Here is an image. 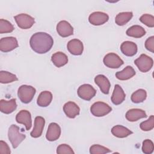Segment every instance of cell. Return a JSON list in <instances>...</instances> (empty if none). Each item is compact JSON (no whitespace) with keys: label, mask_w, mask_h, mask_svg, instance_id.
<instances>
[{"label":"cell","mask_w":154,"mask_h":154,"mask_svg":"<svg viewBox=\"0 0 154 154\" xmlns=\"http://www.w3.org/2000/svg\"><path fill=\"white\" fill-rule=\"evenodd\" d=\"M54 44L52 37L46 32H38L34 34L29 40L31 49L37 54H45L49 51Z\"/></svg>","instance_id":"6da1fadb"},{"label":"cell","mask_w":154,"mask_h":154,"mask_svg":"<svg viewBox=\"0 0 154 154\" xmlns=\"http://www.w3.org/2000/svg\"><path fill=\"white\" fill-rule=\"evenodd\" d=\"M8 137L13 148L16 149L25 140L26 136L25 134L20 132L19 128L17 126L11 125L8 131Z\"/></svg>","instance_id":"7a4b0ae2"},{"label":"cell","mask_w":154,"mask_h":154,"mask_svg":"<svg viewBox=\"0 0 154 154\" xmlns=\"http://www.w3.org/2000/svg\"><path fill=\"white\" fill-rule=\"evenodd\" d=\"M35 92L36 90L33 87L28 85H22L18 88L17 96L22 103H28L32 100Z\"/></svg>","instance_id":"3957f363"},{"label":"cell","mask_w":154,"mask_h":154,"mask_svg":"<svg viewBox=\"0 0 154 154\" xmlns=\"http://www.w3.org/2000/svg\"><path fill=\"white\" fill-rule=\"evenodd\" d=\"M112 111L111 107L103 102H96L90 107L91 113L96 117H103Z\"/></svg>","instance_id":"277c9868"},{"label":"cell","mask_w":154,"mask_h":154,"mask_svg":"<svg viewBox=\"0 0 154 154\" xmlns=\"http://www.w3.org/2000/svg\"><path fill=\"white\" fill-rule=\"evenodd\" d=\"M135 64L141 72L145 73L149 71L153 64V59L146 54H141L134 61Z\"/></svg>","instance_id":"5b68a950"},{"label":"cell","mask_w":154,"mask_h":154,"mask_svg":"<svg viewBox=\"0 0 154 154\" xmlns=\"http://www.w3.org/2000/svg\"><path fill=\"white\" fill-rule=\"evenodd\" d=\"M14 19L17 26L23 29L30 28L35 22L34 17L25 13L17 14L14 16Z\"/></svg>","instance_id":"8992f818"},{"label":"cell","mask_w":154,"mask_h":154,"mask_svg":"<svg viewBox=\"0 0 154 154\" xmlns=\"http://www.w3.org/2000/svg\"><path fill=\"white\" fill-rule=\"evenodd\" d=\"M103 62L106 67L111 69L119 68L124 63L120 57L113 52L107 54L104 57Z\"/></svg>","instance_id":"52a82bcc"},{"label":"cell","mask_w":154,"mask_h":154,"mask_svg":"<svg viewBox=\"0 0 154 154\" xmlns=\"http://www.w3.org/2000/svg\"><path fill=\"white\" fill-rule=\"evenodd\" d=\"M77 93L78 96L85 100H90L96 93V90L90 84H85L79 87Z\"/></svg>","instance_id":"ba28073f"},{"label":"cell","mask_w":154,"mask_h":154,"mask_svg":"<svg viewBox=\"0 0 154 154\" xmlns=\"http://www.w3.org/2000/svg\"><path fill=\"white\" fill-rule=\"evenodd\" d=\"M18 47V42L14 37H6L0 40V50L4 52L11 51Z\"/></svg>","instance_id":"9c48e42d"},{"label":"cell","mask_w":154,"mask_h":154,"mask_svg":"<svg viewBox=\"0 0 154 154\" xmlns=\"http://www.w3.org/2000/svg\"><path fill=\"white\" fill-rule=\"evenodd\" d=\"M16 120L18 123L25 125L27 131L29 130L32 126L31 113L25 109L20 111L16 116Z\"/></svg>","instance_id":"30bf717a"},{"label":"cell","mask_w":154,"mask_h":154,"mask_svg":"<svg viewBox=\"0 0 154 154\" xmlns=\"http://www.w3.org/2000/svg\"><path fill=\"white\" fill-rule=\"evenodd\" d=\"M109 19L108 15L103 12L95 11L90 14L88 17L89 22L93 25H101L106 23Z\"/></svg>","instance_id":"8fae6325"},{"label":"cell","mask_w":154,"mask_h":154,"mask_svg":"<svg viewBox=\"0 0 154 154\" xmlns=\"http://www.w3.org/2000/svg\"><path fill=\"white\" fill-rule=\"evenodd\" d=\"M57 31L60 36L67 37L73 35V28L66 20H61L57 25Z\"/></svg>","instance_id":"7c38bea8"},{"label":"cell","mask_w":154,"mask_h":154,"mask_svg":"<svg viewBox=\"0 0 154 154\" xmlns=\"http://www.w3.org/2000/svg\"><path fill=\"white\" fill-rule=\"evenodd\" d=\"M69 52L74 55H80L82 54L84 46L82 42L76 38L70 40L67 45Z\"/></svg>","instance_id":"4fadbf2b"},{"label":"cell","mask_w":154,"mask_h":154,"mask_svg":"<svg viewBox=\"0 0 154 154\" xmlns=\"http://www.w3.org/2000/svg\"><path fill=\"white\" fill-rule=\"evenodd\" d=\"M61 135V128L56 123H51L48 126L46 134V139L49 141L58 140Z\"/></svg>","instance_id":"5bb4252c"},{"label":"cell","mask_w":154,"mask_h":154,"mask_svg":"<svg viewBox=\"0 0 154 154\" xmlns=\"http://www.w3.org/2000/svg\"><path fill=\"white\" fill-rule=\"evenodd\" d=\"M63 111L67 117L70 119H73L79 114L80 108L76 103L69 101L64 105Z\"/></svg>","instance_id":"9a60e30c"},{"label":"cell","mask_w":154,"mask_h":154,"mask_svg":"<svg viewBox=\"0 0 154 154\" xmlns=\"http://www.w3.org/2000/svg\"><path fill=\"white\" fill-rule=\"evenodd\" d=\"M45 124V120L41 116H37L34 119V126L30 135L33 138L40 137L43 132Z\"/></svg>","instance_id":"2e32d148"},{"label":"cell","mask_w":154,"mask_h":154,"mask_svg":"<svg viewBox=\"0 0 154 154\" xmlns=\"http://www.w3.org/2000/svg\"><path fill=\"white\" fill-rule=\"evenodd\" d=\"M94 82L99 87L101 91L108 94L109 93L111 84L108 79L103 75H98L94 78Z\"/></svg>","instance_id":"e0dca14e"},{"label":"cell","mask_w":154,"mask_h":154,"mask_svg":"<svg viewBox=\"0 0 154 154\" xmlns=\"http://www.w3.org/2000/svg\"><path fill=\"white\" fill-rule=\"evenodd\" d=\"M126 94L123 88L119 84H116L111 96V101L113 104L117 105L122 103L125 99Z\"/></svg>","instance_id":"ac0fdd59"},{"label":"cell","mask_w":154,"mask_h":154,"mask_svg":"<svg viewBox=\"0 0 154 154\" xmlns=\"http://www.w3.org/2000/svg\"><path fill=\"white\" fill-rule=\"evenodd\" d=\"M120 50L126 56L132 57L137 52V46L132 42L125 41L122 43Z\"/></svg>","instance_id":"d6986e66"},{"label":"cell","mask_w":154,"mask_h":154,"mask_svg":"<svg viewBox=\"0 0 154 154\" xmlns=\"http://www.w3.org/2000/svg\"><path fill=\"white\" fill-rule=\"evenodd\" d=\"M126 119L129 122H135L140 119L146 118L147 115L146 112L138 108H133L128 110L125 115Z\"/></svg>","instance_id":"ffe728a7"},{"label":"cell","mask_w":154,"mask_h":154,"mask_svg":"<svg viewBox=\"0 0 154 154\" xmlns=\"http://www.w3.org/2000/svg\"><path fill=\"white\" fill-rule=\"evenodd\" d=\"M17 108L16 99H11L9 100L1 99L0 100V110L2 112L8 114L13 112Z\"/></svg>","instance_id":"44dd1931"},{"label":"cell","mask_w":154,"mask_h":154,"mask_svg":"<svg viewBox=\"0 0 154 154\" xmlns=\"http://www.w3.org/2000/svg\"><path fill=\"white\" fill-rule=\"evenodd\" d=\"M51 61L57 67H61L68 63L67 56L62 52H57L52 54Z\"/></svg>","instance_id":"7402d4cb"},{"label":"cell","mask_w":154,"mask_h":154,"mask_svg":"<svg viewBox=\"0 0 154 154\" xmlns=\"http://www.w3.org/2000/svg\"><path fill=\"white\" fill-rule=\"evenodd\" d=\"M52 99V93L49 91H44L39 94L37 100V103L41 107H46L51 103Z\"/></svg>","instance_id":"603a6c76"},{"label":"cell","mask_w":154,"mask_h":154,"mask_svg":"<svg viewBox=\"0 0 154 154\" xmlns=\"http://www.w3.org/2000/svg\"><path fill=\"white\" fill-rule=\"evenodd\" d=\"M135 70L130 66H126L123 70L117 72L116 73V77L121 81L128 80L135 75Z\"/></svg>","instance_id":"cb8c5ba5"},{"label":"cell","mask_w":154,"mask_h":154,"mask_svg":"<svg viewBox=\"0 0 154 154\" xmlns=\"http://www.w3.org/2000/svg\"><path fill=\"white\" fill-rule=\"evenodd\" d=\"M112 134L118 138H125L133 132L127 128L122 125H116L111 129Z\"/></svg>","instance_id":"d4e9b609"},{"label":"cell","mask_w":154,"mask_h":154,"mask_svg":"<svg viewBox=\"0 0 154 154\" xmlns=\"http://www.w3.org/2000/svg\"><path fill=\"white\" fill-rule=\"evenodd\" d=\"M145 29L140 25H133L129 27L126 31V34L128 36L135 37V38H140L144 36L146 34Z\"/></svg>","instance_id":"484cf974"},{"label":"cell","mask_w":154,"mask_h":154,"mask_svg":"<svg viewBox=\"0 0 154 154\" xmlns=\"http://www.w3.org/2000/svg\"><path fill=\"white\" fill-rule=\"evenodd\" d=\"M133 13L131 11L119 13L115 18V22L119 26H123L127 23L132 17Z\"/></svg>","instance_id":"4316f807"},{"label":"cell","mask_w":154,"mask_h":154,"mask_svg":"<svg viewBox=\"0 0 154 154\" xmlns=\"http://www.w3.org/2000/svg\"><path fill=\"white\" fill-rule=\"evenodd\" d=\"M147 97L146 91L144 89H138L131 95V100L132 102L138 103L143 102Z\"/></svg>","instance_id":"83f0119b"},{"label":"cell","mask_w":154,"mask_h":154,"mask_svg":"<svg viewBox=\"0 0 154 154\" xmlns=\"http://www.w3.org/2000/svg\"><path fill=\"white\" fill-rule=\"evenodd\" d=\"M18 80L17 76L11 73L1 70L0 72V82L2 84H8Z\"/></svg>","instance_id":"f1b7e54d"},{"label":"cell","mask_w":154,"mask_h":154,"mask_svg":"<svg viewBox=\"0 0 154 154\" xmlns=\"http://www.w3.org/2000/svg\"><path fill=\"white\" fill-rule=\"evenodd\" d=\"M13 25L8 20L1 19H0V33H10L14 30Z\"/></svg>","instance_id":"f546056e"},{"label":"cell","mask_w":154,"mask_h":154,"mask_svg":"<svg viewBox=\"0 0 154 154\" xmlns=\"http://www.w3.org/2000/svg\"><path fill=\"white\" fill-rule=\"evenodd\" d=\"M111 152V150L104 146L99 144H93L90 148L91 154H105Z\"/></svg>","instance_id":"4dcf8cb0"},{"label":"cell","mask_w":154,"mask_h":154,"mask_svg":"<svg viewBox=\"0 0 154 154\" xmlns=\"http://www.w3.org/2000/svg\"><path fill=\"white\" fill-rule=\"evenodd\" d=\"M140 127L141 129L144 131L152 130L154 128V116L152 115L147 120L141 122L140 125Z\"/></svg>","instance_id":"1f68e13d"},{"label":"cell","mask_w":154,"mask_h":154,"mask_svg":"<svg viewBox=\"0 0 154 154\" xmlns=\"http://www.w3.org/2000/svg\"><path fill=\"white\" fill-rule=\"evenodd\" d=\"M140 20L146 26L152 28L154 26V17L149 14H144L140 17Z\"/></svg>","instance_id":"d6a6232c"},{"label":"cell","mask_w":154,"mask_h":154,"mask_svg":"<svg viewBox=\"0 0 154 154\" xmlns=\"http://www.w3.org/2000/svg\"><path fill=\"white\" fill-rule=\"evenodd\" d=\"M153 143L150 140L146 139L143 141L142 146V151L144 153L151 154L153 152Z\"/></svg>","instance_id":"836d02e7"},{"label":"cell","mask_w":154,"mask_h":154,"mask_svg":"<svg viewBox=\"0 0 154 154\" xmlns=\"http://www.w3.org/2000/svg\"><path fill=\"white\" fill-rule=\"evenodd\" d=\"M57 153L58 154H73L74 152L70 146L66 144H61L57 147Z\"/></svg>","instance_id":"e575fe53"},{"label":"cell","mask_w":154,"mask_h":154,"mask_svg":"<svg viewBox=\"0 0 154 154\" xmlns=\"http://www.w3.org/2000/svg\"><path fill=\"white\" fill-rule=\"evenodd\" d=\"M145 48L151 52H154V36L149 37L145 42Z\"/></svg>","instance_id":"d590c367"},{"label":"cell","mask_w":154,"mask_h":154,"mask_svg":"<svg viewBox=\"0 0 154 154\" xmlns=\"http://www.w3.org/2000/svg\"><path fill=\"white\" fill-rule=\"evenodd\" d=\"M11 153L10 149L5 141H0V153L1 154H10Z\"/></svg>","instance_id":"8d00e7d4"}]
</instances>
